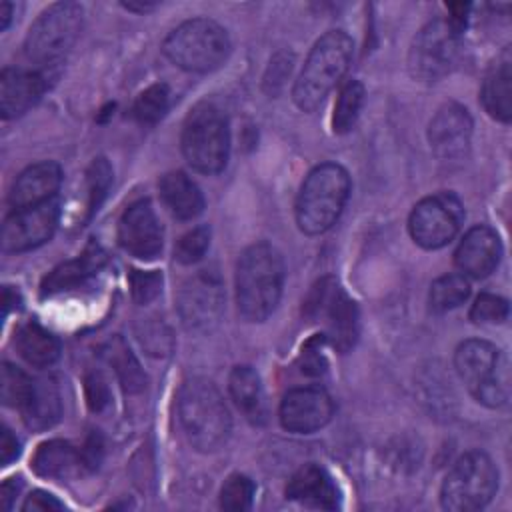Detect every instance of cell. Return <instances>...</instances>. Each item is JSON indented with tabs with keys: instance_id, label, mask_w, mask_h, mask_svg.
<instances>
[{
	"instance_id": "13",
	"label": "cell",
	"mask_w": 512,
	"mask_h": 512,
	"mask_svg": "<svg viewBox=\"0 0 512 512\" xmlns=\"http://www.w3.org/2000/svg\"><path fill=\"white\" fill-rule=\"evenodd\" d=\"M182 324L192 332L212 330L224 310L222 280L216 272L200 270L182 282L176 296Z\"/></svg>"
},
{
	"instance_id": "47",
	"label": "cell",
	"mask_w": 512,
	"mask_h": 512,
	"mask_svg": "<svg viewBox=\"0 0 512 512\" xmlns=\"http://www.w3.org/2000/svg\"><path fill=\"white\" fill-rule=\"evenodd\" d=\"M12 8L14 6L10 2H2V6H0V30L8 28V24L12 20Z\"/></svg>"
},
{
	"instance_id": "20",
	"label": "cell",
	"mask_w": 512,
	"mask_h": 512,
	"mask_svg": "<svg viewBox=\"0 0 512 512\" xmlns=\"http://www.w3.org/2000/svg\"><path fill=\"white\" fill-rule=\"evenodd\" d=\"M46 76L36 70L4 68L0 74V112L2 116L16 118L28 112L44 94Z\"/></svg>"
},
{
	"instance_id": "29",
	"label": "cell",
	"mask_w": 512,
	"mask_h": 512,
	"mask_svg": "<svg viewBox=\"0 0 512 512\" xmlns=\"http://www.w3.org/2000/svg\"><path fill=\"white\" fill-rule=\"evenodd\" d=\"M104 358L106 362L114 368L122 388L128 392V394H136L140 390H144L146 386V374L144 370L140 368L136 356L130 352L128 344L116 336L112 340L106 342L104 346Z\"/></svg>"
},
{
	"instance_id": "4",
	"label": "cell",
	"mask_w": 512,
	"mask_h": 512,
	"mask_svg": "<svg viewBox=\"0 0 512 512\" xmlns=\"http://www.w3.org/2000/svg\"><path fill=\"white\" fill-rule=\"evenodd\" d=\"M350 196V176L344 166L324 162L304 180L296 198V224L308 234L326 232L342 214Z\"/></svg>"
},
{
	"instance_id": "27",
	"label": "cell",
	"mask_w": 512,
	"mask_h": 512,
	"mask_svg": "<svg viewBox=\"0 0 512 512\" xmlns=\"http://www.w3.org/2000/svg\"><path fill=\"white\" fill-rule=\"evenodd\" d=\"M14 346L18 354L36 368L52 366L60 356L58 338L38 322H26L16 330Z\"/></svg>"
},
{
	"instance_id": "40",
	"label": "cell",
	"mask_w": 512,
	"mask_h": 512,
	"mask_svg": "<svg viewBox=\"0 0 512 512\" xmlns=\"http://www.w3.org/2000/svg\"><path fill=\"white\" fill-rule=\"evenodd\" d=\"M86 400H88L90 410H94V412H100L108 406L110 390H108L106 380L100 374H90L86 378Z\"/></svg>"
},
{
	"instance_id": "33",
	"label": "cell",
	"mask_w": 512,
	"mask_h": 512,
	"mask_svg": "<svg viewBox=\"0 0 512 512\" xmlns=\"http://www.w3.org/2000/svg\"><path fill=\"white\" fill-rule=\"evenodd\" d=\"M32 380L24 370H20L18 366L4 362L0 368V398L2 404L12 406V408H20L22 402L26 400Z\"/></svg>"
},
{
	"instance_id": "28",
	"label": "cell",
	"mask_w": 512,
	"mask_h": 512,
	"mask_svg": "<svg viewBox=\"0 0 512 512\" xmlns=\"http://www.w3.org/2000/svg\"><path fill=\"white\" fill-rule=\"evenodd\" d=\"M228 388L238 410L254 424L264 422V392L260 376L252 366H234L228 378Z\"/></svg>"
},
{
	"instance_id": "30",
	"label": "cell",
	"mask_w": 512,
	"mask_h": 512,
	"mask_svg": "<svg viewBox=\"0 0 512 512\" xmlns=\"http://www.w3.org/2000/svg\"><path fill=\"white\" fill-rule=\"evenodd\" d=\"M470 296V282L464 274H444L430 286V308L434 312H448L464 304Z\"/></svg>"
},
{
	"instance_id": "17",
	"label": "cell",
	"mask_w": 512,
	"mask_h": 512,
	"mask_svg": "<svg viewBox=\"0 0 512 512\" xmlns=\"http://www.w3.org/2000/svg\"><path fill=\"white\" fill-rule=\"evenodd\" d=\"M472 136V118L456 102H448L428 124V142L440 160H456L468 152Z\"/></svg>"
},
{
	"instance_id": "31",
	"label": "cell",
	"mask_w": 512,
	"mask_h": 512,
	"mask_svg": "<svg viewBox=\"0 0 512 512\" xmlns=\"http://www.w3.org/2000/svg\"><path fill=\"white\" fill-rule=\"evenodd\" d=\"M364 104V86L358 80H350L342 86L332 114V130L336 134H346L358 120L360 108Z\"/></svg>"
},
{
	"instance_id": "8",
	"label": "cell",
	"mask_w": 512,
	"mask_h": 512,
	"mask_svg": "<svg viewBox=\"0 0 512 512\" xmlns=\"http://www.w3.org/2000/svg\"><path fill=\"white\" fill-rule=\"evenodd\" d=\"M182 154L202 174H218L230 152V130L224 112L212 102L196 104L182 126Z\"/></svg>"
},
{
	"instance_id": "5",
	"label": "cell",
	"mask_w": 512,
	"mask_h": 512,
	"mask_svg": "<svg viewBox=\"0 0 512 512\" xmlns=\"http://www.w3.org/2000/svg\"><path fill=\"white\" fill-rule=\"evenodd\" d=\"M454 366L460 380L476 402L500 408L510 398L508 356L486 340H464L454 352Z\"/></svg>"
},
{
	"instance_id": "18",
	"label": "cell",
	"mask_w": 512,
	"mask_h": 512,
	"mask_svg": "<svg viewBox=\"0 0 512 512\" xmlns=\"http://www.w3.org/2000/svg\"><path fill=\"white\" fill-rule=\"evenodd\" d=\"M502 256V242L496 230L486 224L470 228L460 240L454 262L464 276L484 278L498 266Z\"/></svg>"
},
{
	"instance_id": "42",
	"label": "cell",
	"mask_w": 512,
	"mask_h": 512,
	"mask_svg": "<svg viewBox=\"0 0 512 512\" xmlns=\"http://www.w3.org/2000/svg\"><path fill=\"white\" fill-rule=\"evenodd\" d=\"M102 438L100 434L92 432L84 444V448H80L82 452V460H84V468L86 470H96L98 464H100V458H102Z\"/></svg>"
},
{
	"instance_id": "12",
	"label": "cell",
	"mask_w": 512,
	"mask_h": 512,
	"mask_svg": "<svg viewBox=\"0 0 512 512\" xmlns=\"http://www.w3.org/2000/svg\"><path fill=\"white\" fill-rule=\"evenodd\" d=\"M464 222V208L456 194L438 192L422 198L410 212L408 230L412 240L426 248L438 250L458 234Z\"/></svg>"
},
{
	"instance_id": "25",
	"label": "cell",
	"mask_w": 512,
	"mask_h": 512,
	"mask_svg": "<svg viewBox=\"0 0 512 512\" xmlns=\"http://www.w3.org/2000/svg\"><path fill=\"white\" fill-rule=\"evenodd\" d=\"M160 198L178 220H192L204 210V196L196 182L182 170L168 172L158 182Z\"/></svg>"
},
{
	"instance_id": "34",
	"label": "cell",
	"mask_w": 512,
	"mask_h": 512,
	"mask_svg": "<svg viewBox=\"0 0 512 512\" xmlns=\"http://www.w3.org/2000/svg\"><path fill=\"white\" fill-rule=\"evenodd\" d=\"M256 486L246 474H230L220 488V506L230 512H242L252 506Z\"/></svg>"
},
{
	"instance_id": "37",
	"label": "cell",
	"mask_w": 512,
	"mask_h": 512,
	"mask_svg": "<svg viewBox=\"0 0 512 512\" xmlns=\"http://www.w3.org/2000/svg\"><path fill=\"white\" fill-rule=\"evenodd\" d=\"M508 318V300L496 294H480L472 308H470V320L474 324H500Z\"/></svg>"
},
{
	"instance_id": "41",
	"label": "cell",
	"mask_w": 512,
	"mask_h": 512,
	"mask_svg": "<svg viewBox=\"0 0 512 512\" xmlns=\"http://www.w3.org/2000/svg\"><path fill=\"white\" fill-rule=\"evenodd\" d=\"M64 504L60 500H56V496H52L50 492L44 490H34L26 502L22 504V510H62Z\"/></svg>"
},
{
	"instance_id": "14",
	"label": "cell",
	"mask_w": 512,
	"mask_h": 512,
	"mask_svg": "<svg viewBox=\"0 0 512 512\" xmlns=\"http://www.w3.org/2000/svg\"><path fill=\"white\" fill-rule=\"evenodd\" d=\"M58 226V204L48 200L38 206L14 210L2 226L4 252H26L48 242Z\"/></svg>"
},
{
	"instance_id": "15",
	"label": "cell",
	"mask_w": 512,
	"mask_h": 512,
	"mask_svg": "<svg viewBox=\"0 0 512 512\" xmlns=\"http://www.w3.org/2000/svg\"><path fill=\"white\" fill-rule=\"evenodd\" d=\"M118 242L140 260H154L162 252L164 230L148 200H138L124 210L118 222Z\"/></svg>"
},
{
	"instance_id": "2",
	"label": "cell",
	"mask_w": 512,
	"mask_h": 512,
	"mask_svg": "<svg viewBox=\"0 0 512 512\" xmlns=\"http://www.w3.org/2000/svg\"><path fill=\"white\" fill-rule=\"evenodd\" d=\"M178 418L188 442L200 452L222 448L232 430L228 406L208 378H190L178 392Z\"/></svg>"
},
{
	"instance_id": "23",
	"label": "cell",
	"mask_w": 512,
	"mask_h": 512,
	"mask_svg": "<svg viewBox=\"0 0 512 512\" xmlns=\"http://www.w3.org/2000/svg\"><path fill=\"white\" fill-rule=\"evenodd\" d=\"M104 262H106V252L98 244L90 242L78 258L56 266L44 278L42 296H52L56 292L70 290L84 284L90 276H94L104 266Z\"/></svg>"
},
{
	"instance_id": "26",
	"label": "cell",
	"mask_w": 512,
	"mask_h": 512,
	"mask_svg": "<svg viewBox=\"0 0 512 512\" xmlns=\"http://www.w3.org/2000/svg\"><path fill=\"white\" fill-rule=\"evenodd\" d=\"M32 470L42 478L64 480L86 468L82 452L76 450L70 442L48 440L36 448L32 458Z\"/></svg>"
},
{
	"instance_id": "48",
	"label": "cell",
	"mask_w": 512,
	"mask_h": 512,
	"mask_svg": "<svg viewBox=\"0 0 512 512\" xmlns=\"http://www.w3.org/2000/svg\"><path fill=\"white\" fill-rule=\"evenodd\" d=\"M124 8H128V10H134V12H148V10H152L156 4H148V2H142V4H134V2H124L122 4Z\"/></svg>"
},
{
	"instance_id": "9",
	"label": "cell",
	"mask_w": 512,
	"mask_h": 512,
	"mask_svg": "<svg viewBox=\"0 0 512 512\" xmlns=\"http://www.w3.org/2000/svg\"><path fill=\"white\" fill-rule=\"evenodd\" d=\"M306 320L322 326V336L338 350L348 352L358 338V308L336 278L326 276L314 284L304 300Z\"/></svg>"
},
{
	"instance_id": "1",
	"label": "cell",
	"mask_w": 512,
	"mask_h": 512,
	"mask_svg": "<svg viewBox=\"0 0 512 512\" xmlns=\"http://www.w3.org/2000/svg\"><path fill=\"white\" fill-rule=\"evenodd\" d=\"M284 286V260L268 242L248 246L236 264V304L248 322L266 320Z\"/></svg>"
},
{
	"instance_id": "32",
	"label": "cell",
	"mask_w": 512,
	"mask_h": 512,
	"mask_svg": "<svg viewBox=\"0 0 512 512\" xmlns=\"http://www.w3.org/2000/svg\"><path fill=\"white\" fill-rule=\"evenodd\" d=\"M170 92L166 84H152L146 90H142L134 104H132V116L140 124H156L168 110Z\"/></svg>"
},
{
	"instance_id": "39",
	"label": "cell",
	"mask_w": 512,
	"mask_h": 512,
	"mask_svg": "<svg viewBox=\"0 0 512 512\" xmlns=\"http://www.w3.org/2000/svg\"><path fill=\"white\" fill-rule=\"evenodd\" d=\"M158 334H162L160 324H146V328L142 332H138V340L148 350V354L164 356L172 348V338L170 336H160L158 338Z\"/></svg>"
},
{
	"instance_id": "36",
	"label": "cell",
	"mask_w": 512,
	"mask_h": 512,
	"mask_svg": "<svg viewBox=\"0 0 512 512\" xmlns=\"http://www.w3.org/2000/svg\"><path fill=\"white\" fill-rule=\"evenodd\" d=\"M208 244H210V228L196 226L176 242L174 260L180 264H194L206 254Z\"/></svg>"
},
{
	"instance_id": "43",
	"label": "cell",
	"mask_w": 512,
	"mask_h": 512,
	"mask_svg": "<svg viewBox=\"0 0 512 512\" xmlns=\"http://www.w3.org/2000/svg\"><path fill=\"white\" fill-rule=\"evenodd\" d=\"M18 454H20L18 438L12 434L10 428L2 426V432H0V462H2V466H8L14 458H18Z\"/></svg>"
},
{
	"instance_id": "22",
	"label": "cell",
	"mask_w": 512,
	"mask_h": 512,
	"mask_svg": "<svg viewBox=\"0 0 512 512\" xmlns=\"http://www.w3.org/2000/svg\"><path fill=\"white\" fill-rule=\"evenodd\" d=\"M510 80H512V58H510V50L504 48L502 54L490 64L480 88V100L484 110L494 120H500V122H510L512 118Z\"/></svg>"
},
{
	"instance_id": "35",
	"label": "cell",
	"mask_w": 512,
	"mask_h": 512,
	"mask_svg": "<svg viewBox=\"0 0 512 512\" xmlns=\"http://www.w3.org/2000/svg\"><path fill=\"white\" fill-rule=\"evenodd\" d=\"M86 182H88V208L90 212H96L102 200L106 198V192L112 184V166L106 158H94L88 172H86Z\"/></svg>"
},
{
	"instance_id": "46",
	"label": "cell",
	"mask_w": 512,
	"mask_h": 512,
	"mask_svg": "<svg viewBox=\"0 0 512 512\" xmlns=\"http://www.w3.org/2000/svg\"><path fill=\"white\" fill-rule=\"evenodd\" d=\"M18 292L12 286H4V316H8V312L14 308V304L18 306Z\"/></svg>"
},
{
	"instance_id": "19",
	"label": "cell",
	"mask_w": 512,
	"mask_h": 512,
	"mask_svg": "<svg viewBox=\"0 0 512 512\" xmlns=\"http://www.w3.org/2000/svg\"><path fill=\"white\" fill-rule=\"evenodd\" d=\"M62 182V168L56 162H38L28 166L14 180L8 202L14 210L44 204L54 198Z\"/></svg>"
},
{
	"instance_id": "10",
	"label": "cell",
	"mask_w": 512,
	"mask_h": 512,
	"mask_svg": "<svg viewBox=\"0 0 512 512\" xmlns=\"http://www.w3.org/2000/svg\"><path fill=\"white\" fill-rule=\"evenodd\" d=\"M498 490V470L488 454L480 450L460 456L446 474L440 502L450 512H472L484 508Z\"/></svg>"
},
{
	"instance_id": "21",
	"label": "cell",
	"mask_w": 512,
	"mask_h": 512,
	"mask_svg": "<svg viewBox=\"0 0 512 512\" xmlns=\"http://www.w3.org/2000/svg\"><path fill=\"white\" fill-rule=\"evenodd\" d=\"M286 498L308 508L334 510L340 502V492L322 466L306 464L288 480Z\"/></svg>"
},
{
	"instance_id": "6",
	"label": "cell",
	"mask_w": 512,
	"mask_h": 512,
	"mask_svg": "<svg viewBox=\"0 0 512 512\" xmlns=\"http://www.w3.org/2000/svg\"><path fill=\"white\" fill-rule=\"evenodd\" d=\"M84 10L76 2H58L46 8L30 26L24 40V54L44 74L64 62L82 30Z\"/></svg>"
},
{
	"instance_id": "11",
	"label": "cell",
	"mask_w": 512,
	"mask_h": 512,
	"mask_svg": "<svg viewBox=\"0 0 512 512\" xmlns=\"http://www.w3.org/2000/svg\"><path fill=\"white\" fill-rule=\"evenodd\" d=\"M464 24L448 18L430 20L418 30L408 50V70L420 82H438L450 74L460 58Z\"/></svg>"
},
{
	"instance_id": "44",
	"label": "cell",
	"mask_w": 512,
	"mask_h": 512,
	"mask_svg": "<svg viewBox=\"0 0 512 512\" xmlns=\"http://www.w3.org/2000/svg\"><path fill=\"white\" fill-rule=\"evenodd\" d=\"M316 338H312L304 348H302V360H304V368L308 374H320L324 370V358L322 354H318V350L314 348Z\"/></svg>"
},
{
	"instance_id": "3",
	"label": "cell",
	"mask_w": 512,
	"mask_h": 512,
	"mask_svg": "<svg viewBox=\"0 0 512 512\" xmlns=\"http://www.w3.org/2000/svg\"><path fill=\"white\" fill-rule=\"evenodd\" d=\"M352 48V38L344 30H330L312 46L292 90L302 112H314L342 80L352 60Z\"/></svg>"
},
{
	"instance_id": "16",
	"label": "cell",
	"mask_w": 512,
	"mask_h": 512,
	"mask_svg": "<svg viewBox=\"0 0 512 512\" xmlns=\"http://www.w3.org/2000/svg\"><path fill=\"white\" fill-rule=\"evenodd\" d=\"M334 414L332 398L318 386H302L284 394L280 422L288 432L312 434L324 428Z\"/></svg>"
},
{
	"instance_id": "24",
	"label": "cell",
	"mask_w": 512,
	"mask_h": 512,
	"mask_svg": "<svg viewBox=\"0 0 512 512\" xmlns=\"http://www.w3.org/2000/svg\"><path fill=\"white\" fill-rule=\"evenodd\" d=\"M22 420L30 430H46L62 416V398L52 378H34L22 406Z\"/></svg>"
},
{
	"instance_id": "7",
	"label": "cell",
	"mask_w": 512,
	"mask_h": 512,
	"mask_svg": "<svg viewBox=\"0 0 512 512\" xmlns=\"http://www.w3.org/2000/svg\"><path fill=\"white\" fill-rule=\"evenodd\" d=\"M166 58L188 72H212L230 54L228 32L210 18H192L176 26L164 40Z\"/></svg>"
},
{
	"instance_id": "45",
	"label": "cell",
	"mask_w": 512,
	"mask_h": 512,
	"mask_svg": "<svg viewBox=\"0 0 512 512\" xmlns=\"http://www.w3.org/2000/svg\"><path fill=\"white\" fill-rule=\"evenodd\" d=\"M20 486H22L20 478H8V480L2 484L0 494H2V506H4L6 510L12 508V500H14L16 494L20 492Z\"/></svg>"
},
{
	"instance_id": "38",
	"label": "cell",
	"mask_w": 512,
	"mask_h": 512,
	"mask_svg": "<svg viewBox=\"0 0 512 512\" xmlns=\"http://www.w3.org/2000/svg\"><path fill=\"white\" fill-rule=\"evenodd\" d=\"M130 290H132V298L138 304H148L162 290V274L156 270H132Z\"/></svg>"
}]
</instances>
